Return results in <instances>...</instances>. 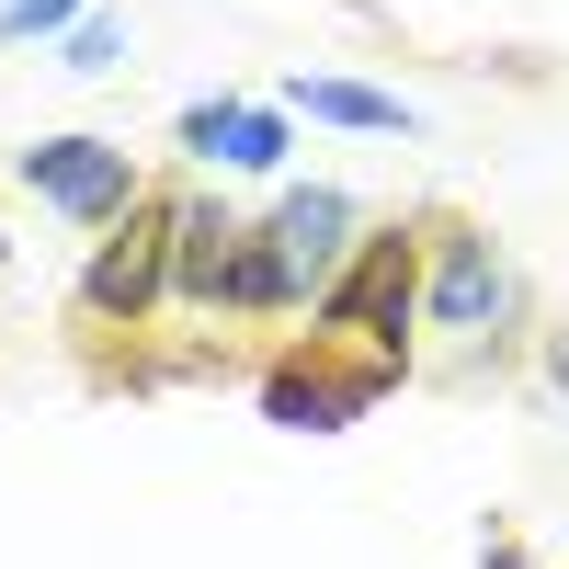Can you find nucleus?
Listing matches in <instances>:
<instances>
[{"mask_svg":"<svg viewBox=\"0 0 569 569\" xmlns=\"http://www.w3.org/2000/svg\"><path fill=\"white\" fill-rule=\"evenodd\" d=\"M12 182L34 206H58L69 228H126L137 206H149V182H137V160H126V137H34V149H12Z\"/></svg>","mask_w":569,"mask_h":569,"instance_id":"obj_1","label":"nucleus"},{"mask_svg":"<svg viewBox=\"0 0 569 569\" xmlns=\"http://www.w3.org/2000/svg\"><path fill=\"white\" fill-rule=\"evenodd\" d=\"M171 240H182V194H149L126 228H103V251L80 262V319L137 330V319L171 297Z\"/></svg>","mask_w":569,"mask_h":569,"instance_id":"obj_2","label":"nucleus"},{"mask_svg":"<svg viewBox=\"0 0 569 569\" xmlns=\"http://www.w3.org/2000/svg\"><path fill=\"white\" fill-rule=\"evenodd\" d=\"M410 308H421V240H410V228H376V240H353V262L319 284V330H376L388 353H399Z\"/></svg>","mask_w":569,"mask_h":569,"instance_id":"obj_3","label":"nucleus"},{"mask_svg":"<svg viewBox=\"0 0 569 569\" xmlns=\"http://www.w3.org/2000/svg\"><path fill=\"white\" fill-rule=\"evenodd\" d=\"M421 308H433V330H501L512 308H525V284H512V262L479 240V228H433V284H421Z\"/></svg>","mask_w":569,"mask_h":569,"instance_id":"obj_4","label":"nucleus"},{"mask_svg":"<svg viewBox=\"0 0 569 569\" xmlns=\"http://www.w3.org/2000/svg\"><path fill=\"white\" fill-rule=\"evenodd\" d=\"M399 365H273L262 376V421H284V433H342V421H365L376 399H388Z\"/></svg>","mask_w":569,"mask_h":569,"instance_id":"obj_5","label":"nucleus"},{"mask_svg":"<svg viewBox=\"0 0 569 569\" xmlns=\"http://www.w3.org/2000/svg\"><path fill=\"white\" fill-rule=\"evenodd\" d=\"M273 240L297 251L308 284H330V273L353 262V194H342V182H297V194L273 206Z\"/></svg>","mask_w":569,"mask_h":569,"instance_id":"obj_6","label":"nucleus"},{"mask_svg":"<svg viewBox=\"0 0 569 569\" xmlns=\"http://www.w3.org/2000/svg\"><path fill=\"white\" fill-rule=\"evenodd\" d=\"M308 297V273H297V251L273 240V217L251 228L240 217V251H228V284H217V319H273V308H297Z\"/></svg>","mask_w":569,"mask_h":569,"instance_id":"obj_7","label":"nucleus"},{"mask_svg":"<svg viewBox=\"0 0 569 569\" xmlns=\"http://www.w3.org/2000/svg\"><path fill=\"white\" fill-rule=\"evenodd\" d=\"M228 251H240V217L217 194H182V240H171V297L217 319V284H228Z\"/></svg>","mask_w":569,"mask_h":569,"instance_id":"obj_8","label":"nucleus"},{"mask_svg":"<svg viewBox=\"0 0 569 569\" xmlns=\"http://www.w3.org/2000/svg\"><path fill=\"white\" fill-rule=\"evenodd\" d=\"M284 114H319V126H353V137H421V114L399 91H365V80H284Z\"/></svg>","mask_w":569,"mask_h":569,"instance_id":"obj_9","label":"nucleus"},{"mask_svg":"<svg viewBox=\"0 0 569 569\" xmlns=\"http://www.w3.org/2000/svg\"><path fill=\"white\" fill-rule=\"evenodd\" d=\"M240 114H251L240 91H194V103L171 114V149H182V160H228V137H240Z\"/></svg>","mask_w":569,"mask_h":569,"instance_id":"obj_10","label":"nucleus"},{"mask_svg":"<svg viewBox=\"0 0 569 569\" xmlns=\"http://www.w3.org/2000/svg\"><path fill=\"white\" fill-rule=\"evenodd\" d=\"M91 23V0H0V46H69Z\"/></svg>","mask_w":569,"mask_h":569,"instance_id":"obj_11","label":"nucleus"},{"mask_svg":"<svg viewBox=\"0 0 569 569\" xmlns=\"http://www.w3.org/2000/svg\"><path fill=\"white\" fill-rule=\"evenodd\" d=\"M58 69H69V80H103V69H126V23H114V12H91V23L58 46Z\"/></svg>","mask_w":569,"mask_h":569,"instance_id":"obj_12","label":"nucleus"},{"mask_svg":"<svg viewBox=\"0 0 569 569\" xmlns=\"http://www.w3.org/2000/svg\"><path fill=\"white\" fill-rule=\"evenodd\" d=\"M284 160V114H240V137H228V171H273Z\"/></svg>","mask_w":569,"mask_h":569,"instance_id":"obj_13","label":"nucleus"},{"mask_svg":"<svg viewBox=\"0 0 569 569\" xmlns=\"http://www.w3.org/2000/svg\"><path fill=\"white\" fill-rule=\"evenodd\" d=\"M547 376H558V399H569V330H558V342H547Z\"/></svg>","mask_w":569,"mask_h":569,"instance_id":"obj_14","label":"nucleus"},{"mask_svg":"<svg viewBox=\"0 0 569 569\" xmlns=\"http://www.w3.org/2000/svg\"><path fill=\"white\" fill-rule=\"evenodd\" d=\"M490 569H525V547H490Z\"/></svg>","mask_w":569,"mask_h":569,"instance_id":"obj_15","label":"nucleus"},{"mask_svg":"<svg viewBox=\"0 0 569 569\" xmlns=\"http://www.w3.org/2000/svg\"><path fill=\"white\" fill-rule=\"evenodd\" d=\"M0 262H12V240H0Z\"/></svg>","mask_w":569,"mask_h":569,"instance_id":"obj_16","label":"nucleus"}]
</instances>
